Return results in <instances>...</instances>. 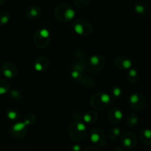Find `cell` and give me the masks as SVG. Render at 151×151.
Here are the masks:
<instances>
[{"label": "cell", "mask_w": 151, "mask_h": 151, "mask_svg": "<svg viewBox=\"0 0 151 151\" xmlns=\"http://www.w3.org/2000/svg\"><path fill=\"white\" fill-rule=\"evenodd\" d=\"M111 102V97L106 92H97L91 97L90 104L96 110H103Z\"/></svg>", "instance_id": "3957f363"}, {"label": "cell", "mask_w": 151, "mask_h": 151, "mask_svg": "<svg viewBox=\"0 0 151 151\" xmlns=\"http://www.w3.org/2000/svg\"><path fill=\"white\" fill-rule=\"evenodd\" d=\"M111 95L115 98L121 97L122 94V88L119 86H114L111 90Z\"/></svg>", "instance_id": "f1b7e54d"}, {"label": "cell", "mask_w": 151, "mask_h": 151, "mask_svg": "<svg viewBox=\"0 0 151 151\" xmlns=\"http://www.w3.org/2000/svg\"><path fill=\"white\" fill-rule=\"evenodd\" d=\"M89 137L91 142L97 147H103L107 142V139L104 132L100 128H93L90 132Z\"/></svg>", "instance_id": "ba28073f"}, {"label": "cell", "mask_w": 151, "mask_h": 151, "mask_svg": "<svg viewBox=\"0 0 151 151\" xmlns=\"http://www.w3.org/2000/svg\"><path fill=\"white\" fill-rule=\"evenodd\" d=\"M10 95L13 100H20L22 98V93L18 89H10Z\"/></svg>", "instance_id": "83f0119b"}, {"label": "cell", "mask_w": 151, "mask_h": 151, "mask_svg": "<svg viewBox=\"0 0 151 151\" xmlns=\"http://www.w3.org/2000/svg\"><path fill=\"white\" fill-rule=\"evenodd\" d=\"M139 72L135 68H131L129 70H128L127 74V80L128 82L131 84H135L138 83L139 81Z\"/></svg>", "instance_id": "ac0fdd59"}, {"label": "cell", "mask_w": 151, "mask_h": 151, "mask_svg": "<svg viewBox=\"0 0 151 151\" xmlns=\"http://www.w3.org/2000/svg\"><path fill=\"white\" fill-rule=\"evenodd\" d=\"M128 103L131 109L135 111L143 110L146 106V100L144 96L140 93L134 92L129 95Z\"/></svg>", "instance_id": "8992f818"}, {"label": "cell", "mask_w": 151, "mask_h": 151, "mask_svg": "<svg viewBox=\"0 0 151 151\" xmlns=\"http://www.w3.org/2000/svg\"><path fill=\"white\" fill-rule=\"evenodd\" d=\"M121 144L122 147L127 149H133L137 144V139L135 134L131 131H125L120 136Z\"/></svg>", "instance_id": "9c48e42d"}, {"label": "cell", "mask_w": 151, "mask_h": 151, "mask_svg": "<svg viewBox=\"0 0 151 151\" xmlns=\"http://www.w3.org/2000/svg\"><path fill=\"white\" fill-rule=\"evenodd\" d=\"M111 151H124V149L122 147H115Z\"/></svg>", "instance_id": "1f68e13d"}, {"label": "cell", "mask_w": 151, "mask_h": 151, "mask_svg": "<svg viewBox=\"0 0 151 151\" xmlns=\"http://www.w3.org/2000/svg\"><path fill=\"white\" fill-rule=\"evenodd\" d=\"M140 139L142 142L147 146L151 145V131L149 128H144L140 133Z\"/></svg>", "instance_id": "d6986e66"}, {"label": "cell", "mask_w": 151, "mask_h": 151, "mask_svg": "<svg viewBox=\"0 0 151 151\" xmlns=\"http://www.w3.org/2000/svg\"><path fill=\"white\" fill-rule=\"evenodd\" d=\"M88 150V151H100V150H99L98 148H97V147H89V148L87 149Z\"/></svg>", "instance_id": "d6a6232c"}, {"label": "cell", "mask_w": 151, "mask_h": 151, "mask_svg": "<svg viewBox=\"0 0 151 151\" xmlns=\"http://www.w3.org/2000/svg\"><path fill=\"white\" fill-rule=\"evenodd\" d=\"M121 134H122V131H121L120 128L116 126V125L111 128L109 130V132H108V135H109V138L112 140H115L119 138V137H120Z\"/></svg>", "instance_id": "ffe728a7"}, {"label": "cell", "mask_w": 151, "mask_h": 151, "mask_svg": "<svg viewBox=\"0 0 151 151\" xmlns=\"http://www.w3.org/2000/svg\"><path fill=\"white\" fill-rule=\"evenodd\" d=\"M69 134L74 141H82L87 134L86 125L81 120L75 121L69 125Z\"/></svg>", "instance_id": "7a4b0ae2"}, {"label": "cell", "mask_w": 151, "mask_h": 151, "mask_svg": "<svg viewBox=\"0 0 151 151\" xmlns=\"http://www.w3.org/2000/svg\"><path fill=\"white\" fill-rule=\"evenodd\" d=\"M7 116L11 120H17L19 118V111L16 109H9L7 111Z\"/></svg>", "instance_id": "cb8c5ba5"}, {"label": "cell", "mask_w": 151, "mask_h": 151, "mask_svg": "<svg viewBox=\"0 0 151 151\" xmlns=\"http://www.w3.org/2000/svg\"><path fill=\"white\" fill-rule=\"evenodd\" d=\"M108 119L112 124H118L123 119V112L116 107H112L108 114Z\"/></svg>", "instance_id": "5bb4252c"}, {"label": "cell", "mask_w": 151, "mask_h": 151, "mask_svg": "<svg viewBox=\"0 0 151 151\" xmlns=\"http://www.w3.org/2000/svg\"><path fill=\"white\" fill-rule=\"evenodd\" d=\"M133 63L134 62H133L132 59L128 56L124 55L116 56L114 60V66L122 71L129 70L131 68H132Z\"/></svg>", "instance_id": "30bf717a"}, {"label": "cell", "mask_w": 151, "mask_h": 151, "mask_svg": "<svg viewBox=\"0 0 151 151\" xmlns=\"http://www.w3.org/2000/svg\"><path fill=\"white\" fill-rule=\"evenodd\" d=\"M129 151H131V150H129Z\"/></svg>", "instance_id": "e575fe53"}, {"label": "cell", "mask_w": 151, "mask_h": 151, "mask_svg": "<svg viewBox=\"0 0 151 151\" xmlns=\"http://www.w3.org/2000/svg\"><path fill=\"white\" fill-rule=\"evenodd\" d=\"M10 20V14L8 11H2L0 13V25H4Z\"/></svg>", "instance_id": "d4e9b609"}, {"label": "cell", "mask_w": 151, "mask_h": 151, "mask_svg": "<svg viewBox=\"0 0 151 151\" xmlns=\"http://www.w3.org/2000/svg\"><path fill=\"white\" fill-rule=\"evenodd\" d=\"M106 59L100 55H93L90 56L87 61V69L93 72H97L101 71L105 66Z\"/></svg>", "instance_id": "52a82bcc"}, {"label": "cell", "mask_w": 151, "mask_h": 151, "mask_svg": "<svg viewBox=\"0 0 151 151\" xmlns=\"http://www.w3.org/2000/svg\"><path fill=\"white\" fill-rule=\"evenodd\" d=\"M81 83L82 85H83L84 86L87 87V88H90V87L94 86V85L95 84V81L92 78H91L90 76H83V77L82 80L81 81Z\"/></svg>", "instance_id": "603a6c76"}, {"label": "cell", "mask_w": 151, "mask_h": 151, "mask_svg": "<svg viewBox=\"0 0 151 151\" xmlns=\"http://www.w3.org/2000/svg\"><path fill=\"white\" fill-rule=\"evenodd\" d=\"M71 77H72L73 79H75V81H78L81 82V81L83 78V72L81 71L78 70V69H75V68H72V71H71Z\"/></svg>", "instance_id": "4316f807"}, {"label": "cell", "mask_w": 151, "mask_h": 151, "mask_svg": "<svg viewBox=\"0 0 151 151\" xmlns=\"http://www.w3.org/2000/svg\"><path fill=\"white\" fill-rule=\"evenodd\" d=\"M74 3L78 7H85L88 6V4L90 3V1L89 0H75Z\"/></svg>", "instance_id": "f546056e"}, {"label": "cell", "mask_w": 151, "mask_h": 151, "mask_svg": "<svg viewBox=\"0 0 151 151\" xmlns=\"http://www.w3.org/2000/svg\"><path fill=\"white\" fill-rule=\"evenodd\" d=\"M4 0H0V5H1V4H4Z\"/></svg>", "instance_id": "836d02e7"}, {"label": "cell", "mask_w": 151, "mask_h": 151, "mask_svg": "<svg viewBox=\"0 0 151 151\" xmlns=\"http://www.w3.org/2000/svg\"><path fill=\"white\" fill-rule=\"evenodd\" d=\"M10 90V85L5 80L0 79V95L7 94Z\"/></svg>", "instance_id": "7402d4cb"}, {"label": "cell", "mask_w": 151, "mask_h": 151, "mask_svg": "<svg viewBox=\"0 0 151 151\" xmlns=\"http://www.w3.org/2000/svg\"><path fill=\"white\" fill-rule=\"evenodd\" d=\"M75 8L69 3H61L55 9V16L60 22H70L75 17Z\"/></svg>", "instance_id": "6da1fadb"}, {"label": "cell", "mask_w": 151, "mask_h": 151, "mask_svg": "<svg viewBox=\"0 0 151 151\" xmlns=\"http://www.w3.org/2000/svg\"><path fill=\"white\" fill-rule=\"evenodd\" d=\"M33 41L38 48H45L51 41V32L47 28H41L35 32Z\"/></svg>", "instance_id": "5b68a950"}, {"label": "cell", "mask_w": 151, "mask_h": 151, "mask_svg": "<svg viewBox=\"0 0 151 151\" xmlns=\"http://www.w3.org/2000/svg\"><path fill=\"white\" fill-rule=\"evenodd\" d=\"M139 122V116L135 113H132L128 116L126 119L127 125L130 128L135 127Z\"/></svg>", "instance_id": "44dd1931"}, {"label": "cell", "mask_w": 151, "mask_h": 151, "mask_svg": "<svg viewBox=\"0 0 151 151\" xmlns=\"http://www.w3.org/2000/svg\"><path fill=\"white\" fill-rule=\"evenodd\" d=\"M98 118V114L94 110H88L82 116V120L85 124H92Z\"/></svg>", "instance_id": "e0dca14e"}, {"label": "cell", "mask_w": 151, "mask_h": 151, "mask_svg": "<svg viewBox=\"0 0 151 151\" xmlns=\"http://www.w3.org/2000/svg\"><path fill=\"white\" fill-rule=\"evenodd\" d=\"M81 146L78 144H75L72 147V151H81Z\"/></svg>", "instance_id": "4dcf8cb0"}, {"label": "cell", "mask_w": 151, "mask_h": 151, "mask_svg": "<svg viewBox=\"0 0 151 151\" xmlns=\"http://www.w3.org/2000/svg\"><path fill=\"white\" fill-rule=\"evenodd\" d=\"M72 27L77 34L83 36H88L94 30L93 24L86 19H76L73 22Z\"/></svg>", "instance_id": "277c9868"}, {"label": "cell", "mask_w": 151, "mask_h": 151, "mask_svg": "<svg viewBox=\"0 0 151 151\" xmlns=\"http://www.w3.org/2000/svg\"><path fill=\"white\" fill-rule=\"evenodd\" d=\"M134 9L137 14L142 16H148L150 11V6L143 0H137L134 1Z\"/></svg>", "instance_id": "4fadbf2b"}, {"label": "cell", "mask_w": 151, "mask_h": 151, "mask_svg": "<svg viewBox=\"0 0 151 151\" xmlns=\"http://www.w3.org/2000/svg\"><path fill=\"white\" fill-rule=\"evenodd\" d=\"M26 15L28 19L31 20H36L41 17V10L37 5H29L27 7Z\"/></svg>", "instance_id": "2e32d148"}, {"label": "cell", "mask_w": 151, "mask_h": 151, "mask_svg": "<svg viewBox=\"0 0 151 151\" xmlns=\"http://www.w3.org/2000/svg\"><path fill=\"white\" fill-rule=\"evenodd\" d=\"M1 72L7 78H14L18 75L17 66L11 61H6L1 65Z\"/></svg>", "instance_id": "8fae6325"}, {"label": "cell", "mask_w": 151, "mask_h": 151, "mask_svg": "<svg viewBox=\"0 0 151 151\" xmlns=\"http://www.w3.org/2000/svg\"><path fill=\"white\" fill-rule=\"evenodd\" d=\"M35 122V114H33L32 113H29L25 116L23 122L27 125V126H29V125H33Z\"/></svg>", "instance_id": "484cf974"}, {"label": "cell", "mask_w": 151, "mask_h": 151, "mask_svg": "<svg viewBox=\"0 0 151 151\" xmlns=\"http://www.w3.org/2000/svg\"><path fill=\"white\" fill-rule=\"evenodd\" d=\"M27 133V126L23 122H18L12 126L10 134L17 139H22L26 136Z\"/></svg>", "instance_id": "7c38bea8"}, {"label": "cell", "mask_w": 151, "mask_h": 151, "mask_svg": "<svg viewBox=\"0 0 151 151\" xmlns=\"http://www.w3.org/2000/svg\"><path fill=\"white\" fill-rule=\"evenodd\" d=\"M50 61L49 58L45 56H40L35 60L33 63V68L37 72L45 71L50 66Z\"/></svg>", "instance_id": "9a60e30c"}]
</instances>
